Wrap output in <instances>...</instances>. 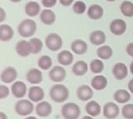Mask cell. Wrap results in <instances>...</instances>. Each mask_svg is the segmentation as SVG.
<instances>
[{"instance_id":"6da1fadb","label":"cell","mask_w":133,"mask_h":119,"mask_svg":"<svg viewBox=\"0 0 133 119\" xmlns=\"http://www.w3.org/2000/svg\"><path fill=\"white\" fill-rule=\"evenodd\" d=\"M49 96L54 102L59 104L64 103L69 97V91L65 86L62 84H55L51 88Z\"/></svg>"},{"instance_id":"7a4b0ae2","label":"cell","mask_w":133,"mask_h":119,"mask_svg":"<svg viewBox=\"0 0 133 119\" xmlns=\"http://www.w3.org/2000/svg\"><path fill=\"white\" fill-rule=\"evenodd\" d=\"M37 31V24L31 19H25L18 26V33L23 38L33 36Z\"/></svg>"},{"instance_id":"3957f363","label":"cell","mask_w":133,"mask_h":119,"mask_svg":"<svg viewBox=\"0 0 133 119\" xmlns=\"http://www.w3.org/2000/svg\"><path fill=\"white\" fill-rule=\"evenodd\" d=\"M61 114L65 119H79L81 110L78 104L73 102H69L62 106Z\"/></svg>"},{"instance_id":"277c9868","label":"cell","mask_w":133,"mask_h":119,"mask_svg":"<svg viewBox=\"0 0 133 119\" xmlns=\"http://www.w3.org/2000/svg\"><path fill=\"white\" fill-rule=\"evenodd\" d=\"M16 113L20 116H29L34 110V104L31 100L22 99L18 100L14 105Z\"/></svg>"},{"instance_id":"5b68a950","label":"cell","mask_w":133,"mask_h":119,"mask_svg":"<svg viewBox=\"0 0 133 119\" xmlns=\"http://www.w3.org/2000/svg\"><path fill=\"white\" fill-rule=\"evenodd\" d=\"M45 44L48 49L55 52L61 49L63 45V41L59 35L56 33H51L47 36L45 39Z\"/></svg>"},{"instance_id":"8992f818","label":"cell","mask_w":133,"mask_h":119,"mask_svg":"<svg viewBox=\"0 0 133 119\" xmlns=\"http://www.w3.org/2000/svg\"><path fill=\"white\" fill-rule=\"evenodd\" d=\"M120 114L118 105L114 102H108L103 107V115L107 119H115Z\"/></svg>"},{"instance_id":"52a82bcc","label":"cell","mask_w":133,"mask_h":119,"mask_svg":"<svg viewBox=\"0 0 133 119\" xmlns=\"http://www.w3.org/2000/svg\"><path fill=\"white\" fill-rule=\"evenodd\" d=\"M49 78L54 82H61L66 77V71L61 66H55L48 73Z\"/></svg>"},{"instance_id":"ba28073f","label":"cell","mask_w":133,"mask_h":119,"mask_svg":"<svg viewBox=\"0 0 133 119\" xmlns=\"http://www.w3.org/2000/svg\"><path fill=\"white\" fill-rule=\"evenodd\" d=\"M127 29L126 22L122 19H115L111 22L110 31L112 34L115 35H123Z\"/></svg>"},{"instance_id":"9c48e42d","label":"cell","mask_w":133,"mask_h":119,"mask_svg":"<svg viewBox=\"0 0 133 119\" xmlns=\"http://www.w3.org/2000/svg\"><path fill=\"white\" fill-rule=\"evenodd\" d=\"M27 95H28L30 100H31L32 102H35V103H39L42 101L45 97L44 89L41 87L37 86H34L30 87L28 90Z\"/></svg>"},{"instance_id":"30bf717a","label":"cell","mask_w":133,"mask_h":119,"mask_svg":"<svg viewBox=\"0 0 133 119\" xmlns=\"http://www.w3.org/2000/svg\"><path fill=\"white\" fill-rule=\"evenodd\" d=\"M11 92L12 94L18 99H21L24 97L27 92L26 85L22 81H16L14 82L11 86Z\"/></svg>"},{"instance_id":"8fae6325","label":"cell","mask_w":133,"mask_h":119,"mask_svg":"<svg viewBox=\"0 0 133 119\" xmlns=\"http://www.w3.org/2000/svg\"><path fill=\"white\" fill-rule=\"evenodd\" d=\"M17 76H18V73L16 68L12 67H7L2 71L1 74V80L4 83L10 84L16 81Z\"/></svg>"},{"instance_id":"7c38bea8","label":"cell","mask_w":133,"mask_h":119,"mask_svg":"<svg viewBox=\"0 0 133 119\" xmlns=\"http://www.w3.org/2000/svg\"><path fill=\"white\" fill-rule=\"evenodd\" d=\"M76 94L80 100L83 102L90 101L94 97V90L87 85H82L77 89Z\"/></svg>"},{"instance_id":"4fadbf2b","label":"cell","mask_w":133,"mask_h":119,"mask_svg":"<svg viewBox=\"0 0 133 119\" xmlns=\"http://www.w3.org/2000/svg\"><path fill=\"white\" fill-rule=\"evenodd\" d=\"M36 114L41 118H47L52 113V107L48 101H41L35 107Z\"/></svg>"},{"instance_id":"5bb4252c","label":"cell","mask_w":133,"mask_h":119,"mask_svg":"<svg viewBox=\"0 0 133 119\" xmlns=\"http://www.w3.org/2000/svg\"><path fill=\"white\" fill-rule=\"evenodd\" d=\"M16 51L19 56L22 57H27L30 53H32L30 42L26 40H21L18 42L16 46Z\"/></svg>"},{"instance_id":"9a60e30c","label":"cell","mask_w":133,"mask_h":119,"mask_svg":"<svg viewBox=\"0 0 133 119\" xmlns=\"http://www.w3.org/2000/svg\"><path fill=\"white\" fill-rule=\"evenodd\" d=\"M128 67L127 66L122 62L115 64L112 69V73L115 78L118 80H123L128 75Z\"/></svg>"},{"instance_id":"2e32d148","label":"cell","mask_w":133,"mask_h":119,"mask_svg":"<svg viewBox=\"0 0 133 119\" xmlns=\"http://www.w3.org/2000/svg\"><path fill=\"white\" fill-rule=\"evenodd\" d=\"M26 80L32 85H38L43 81L42 72L37 68H31L26 73Z\"/></svg>"},{"instance_id":"e0dca14e","label":"cell","mask_w":133,"mask_h":119,"mask_svg":"<svg viewBox=\"0 0 133 119\" xmlns=\"http://www.w3.org/2000/svg\"><path fill=\"white\" fill-rule=\"evenodd\" d=\"M71 49L73 53L77 55H83L87 53L88 49L87 43L83 39H76L72 42L71 45Z\"/></svg>"},{"instance_id":"ac0fdd59","label":"cell","mask_w":133,"mask_h":119,"mask_svg":"<svg viewBox=\"0 0 133 119\" xmlns=\"http://www.w3.org/2000/svg\"><path fill=\"white\" fill-rule=\"evenodd\" d=\"M85 110L86 112L92 117H97L101 113V107L100 104L95 100L88 101L86 104Z\"/></svg>"},{"instance_id":"d6986e66","label":"cell","mask_w":133,"mask_h":119,"mask_svg":"<svg viewBox=\"0 0 133 119\" xmlns=\"http://www.w3.org/2000/svg\"><path fill=\"white\" fill-rule=\"evenodd\" d=\"M90 41L94 46H101L106 42V35L101 30H96L90 34Z\"/></svg>"},{"instance_id":"ffe728a7","label":"cell","mask_w":133,"mask_h":119,"mask_svg":"<svg viewBox=\"0 0 133 119\" xmlns=\"http://www.w3.org/2000/svg\"><path fill=\"white\" fill-rule=\"evenodd\" d=\"M108 86V79L104 75H96L91 81V86L97 91L104 90Z\"/></svg>"},{"instance_id":"44dd1931","label":"cell","mask_w":133,"mask_h":119,"mask_svg":"<svg viewBox=\"0 0 133 119\" xmlns=\"http://www.w3.org/2000/svg\"><path fill=\"white\" fill-rule=\"evenodd\" d=\"M14 36V31L9 24L0 25V40L2 42H8Z\"/></svg>"},{"instance_id":"7402d4cb","label":"cell","mask_w":133,"mask_h":119,"mask_svg":"<svg viewBox=\"0 0 133 119\" xmlns=\"http://www.w3.org/2000/svg\"><path fill=\"white\" fill-rule=\"evenodd\" d=\"M87 15L92 20H99L104 15V9L98 4H94L89 7Z\"/></svg>"},{"instance_id":"603a6c76","label":"cell","mask_w":133,"mask_h":119,"mask_svg":"<svg viewBox=\"0 0 133 119\" xmlns=\"http://www.w3.org/2000/svg\"><path fill=\"white\" fill-rule=\"evenodd\" d=\"M40 19L41 22L46 25H51L55 22L56 20V16L54 11L46 9H44L40 15Z\"/></svg>"},{"instance_id":"cb8c5ba5","label":"cell","mask_w":133,"mask_h":119,"mask_svg":"<svg viewBox=\"0 0 133 119\" xmlns=\"http://www.w3.org/2000/svg\"><path fill=\"white\" fill-rule=\"evenodd\" d=\"M74 60L73 54L69 50H62L58 55V61L63 66H69L72 64Z\"/></svg>"},{"instance_id":"d4e9b609","label":"cell","mask_w":133,"mask_h":119,"mask_svg":"<svg viewBox=\"0 0 133 119\" xmlns=\"http://www.w3.org/2000/svg\"><path fill=\"white\" fill-rule=\"evenodd\" d=\"M88 64L83 60H79L76 62L72 68V73L76 76H83L88 71Z\"/></svg>"},{"instance_id":"484cf974","label":"cell","mask_w":133,"mask_h":119,"mask_svg":"<svg viewBox=\"0 0 133 119\" xmlns=\"http://www.w3.org/2000/svg\"><path fill=\"white\" fill-rule=\"evenodd\" d=\"M41 11V6L38 2L35 1H30L26 3L25 6V12L26 13L31 17L36 16L39 14Z\"/></svg>"},{"instance_id":"4316f807","label":"cell","mask_w":133,"mask_h":119,"mask_svg":"<svg viewBox=\"0 0 133 119\" xmlns=\"http://www.w3.org/2000/svg\"><path fill=\"white\" fill-rule=\"evenodd\" d=\"M131 99V94L125 89H118L114 93V100L118 104L128 103Z\"/></svg>"},{"instance_id":"83f0119b","label":"cell","mask_w":133,"mask_h":119,"mask_svg":"<svg viewBox=\"0 0 133 119\" xmlns=\"http://www.w3.org/2000/svg\"><path fill=\"white\" fill-rule=\"evenodd\" d=\"M98 57L101 60H108L113 55V49L110 46L104 45L99 47L97 50Z\"/></svg>"},{"instance_id":"f1b7e54d","label":"cell","mask_w":133,"mask_h":119,"mask_svg":"<svg viewBox=\"0 0 133 119\" xmlns=\"http://www.w3.org/2000/svg\"><path fill=\"white\" fill-rule=\"evenodd\" d=\"M121 12L125 16L132 17L133 16V2L130 1H124L120 6Z\"/></svg>"},{"instance_id":"f546056e","label":"cell","mask_w":133,"mask_h":119,"mask_svg":"<svg viewBox=\"0 0 133 119\" xmlns=\"http://www.w3.org/2000/svg\"><path fill=\"white\" fill-rule=\"evenodd\" d=\"M52 59L47 56V55H44V56H42L39 58L38 60V62H37V64H38V67L42 69V70H44V71H47L48 69H50L51 67H52Z\"/></svg>"},{"instance_id":"4dcf8cb0","label":"cell","mask_w":133,"mask_h":119,"mask_svg":"<svg viewBox=\"0 0 133 119\" xmlns=\"http://www.w3.org/2000/svg\"><path fill=\"white\" fill-rule=\"evenodd\" d=\"M90 68L94 74H101L104 71V64L102 60L99 59H94L91 61Z\"/></svg>"},{"instance_id":"1f68e13d","label":"cell","mask_w":133,"mask_h":119,"mask_svg":"<svg viewBox=\"0 0 133 119\" xmlns=\"http://www.w3.org/2000/svg\"><path fill=\"white\" fill-rule=\"evenodd\" d=\"M29 42L31 46V49H32L33 54H37L41 52V50L43 49V42L40 38H33Z\"/></svg>"},{"instance_id":"d6a6232c","label":"cell","mask_w":133,"mask_h":119,"mask_svg":"<svg viewBox=\"0 0 133 119\" xmlns=\"http://www.w3.org/2000/svg\"><path fill=\"white\" fill-rule=\"evenodd\" d=\"M122 115L125 119H133V104H125L122 109Z\"/></svg>"},{"instance_id":"836d02e7","label":"cell","mask_w":133,"mask_h":119,"mask_svg":"<svg viewBox=\"0 0 133 119\" xmlns=\"http://www.w3.org/2000/svg\"><path fill=\"white\" fill-rule=\"evenodd\" d=\"M72 9L76 14H83L87 10V5L83 1H76L73 4Z\"/></svg>"},{"instance_id":"e575fe53","label":"cell","mask_w":133,"mask_h":119,"mask_svg":"<svg viewBox=\"0 0 133 119\" xmlns=\"http://www.w3.org/2000/svg\"><path fill=\"white\" fill-rule=\"evenodd\" d=\"M9 89L5 85H0V99L3 100L9 97Z\"/></svg>"},{"instance_id":"d590c367","label":"cell","mask_w":133,"mask_h":119,"mask_svg":"<svg viewBox=\"0 0 133 119\" xmlns=\"http://www.w3.org/2000/svg\"><path fill=\"white\" fill-rule=\"evenodd\" d=\"M42 5L46 8H51L57 3V0H41Z\"/></svg>"},{"instance_id":"8d00e7d4","label":"cell","mask_w":133,"mask_h":119,"mask_svg":"<svg viewBox=\"0 0 133 119\" xmlns=\"http://www.w3.org/2000/svg\"><path fill=\"white\" fill-rule=\"evenodd\" d=\"M126 52H127V53H128L130 56L133 57V42L129 43V44L127 46V47H126Z\"/></svg>"},{"instance_id":"74e56055","label":"cell","mask_w":133,"mask_h":119,"mask_svg":"<svg viewBox=\"0 0 133 119\" xmlns=\"http://www.w3.org/2000/svg\"><path fill=\"white\" fill-rule=\"evenodd\" d=\"M6 18V13L5 12V10L3 9V8H0V22H3L5 20V19Z\"/></svg>"},{"instance_id":"f35d334b","label":"cell","mask_w":133,"mask_h":119,"mask_svg":"<svg viewBox=\"0 0 133 119\" xmlns=\"http://www.w3.org/2000/svg\"><path fill=\"white\" fill-rule=\"evenodd\" d=\"M59 1L63 6H69L72 4L74 0H59Z\"/></svg>"},{"instance_id":"ab89813d","label":"cell","mask_w":133,"mask_h":119,"mask_svg":"<svg viewBox=\"0 0 133 119\" xmlns=\"http://www.w3.org/2000/svg\"><path fill=\"white\" fill-rule=\"evenodd\" d=\"M128 89L131 92V93L133 94V78L129 82V83H128Z\"/></svg>"},{"instance_id":"60d3db41","label":"cell","mask_w":133,"mask_h":119,"mask_svg":"<svg viewBox=\"0 0 133 119\" xmlns=\"http://www.w3.org/2000/svg\"><path fill=\"white\" fill-rule=\"evenodd\" d=\"M0 119H8V116L2 111L0 112Z\"/></svg>"},{"instance_id":"b9f144b4","label":"cell","mask_w":133,"mask_h":119,"mask_svg":"<svg viewBox=\"0 0 133 119\" xmlns=\"http://www.w3.org/2000/svg\"><path fill=\"white\" fill-rule=\"evenodd\" d=\"M82 119H94V118L92 116H90V115H86V116L83 117Z\"/></svg>"},{"instance_id":"7bdbcfd3","label":"cell","mask_w":133,"mask_h":119,"mask_svg":"<svg viewBox=\"0 0 133 119\" xmlns=\"http://www.w3.org/2000/svg\"><path fill=\"white\" fill-rule=\"evenodd\" d=\"M130 71H131V74L133 75V61L130 64Z\"/></svg>"},{"instance_id":"ee69618b","label":"cell","mask_w":133,"mask_h":119,"mask_svg":"<svg viewBox=\"0 0 133 119\" xmlns=\"http://www.w3.org/2000/svg\"><path fill=\"white\" fill-rule=\"evenodd\" d=\"M25 119H37L36 117H34V116H27L26 118Z\"/></svg>"},{"instance_id":"f6af8a7d","label":"cell","mask_w":133,"mask_h":119,"mask_svg":"<svg viewBox=\"0 0 133 119\" xmlns=\"http://www.w3.org/2000/svg\"><path fill=\"white\" fill-rule=\"evenodd\" d=\"M11 2H21L22 0H10Z\"/></svg>"},{"instance_id":"bcb514c9","label":"cell","mask_w":133,"mask_h":119,"mask_svg":"<svg viewBox=\"0 0 133 119\" xmlns=\"http://www.w3.org/2000/svg\"><path fill=\"white\" fill-rule=\"evenodd\" d=\"M106 1H108V2H115L116 0H106Z\"/></svg>"}]
</instances>
